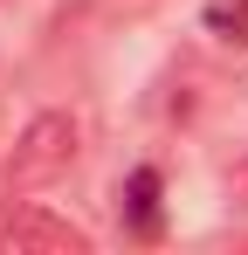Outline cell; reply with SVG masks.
Segmentation results:
<instances>
[{
	"label": "cell",
	"mask_w": 248,
	"mask_h": 255,
	"mask_svg": "<svg viewBox=\"0 0 248 255\" xmlns=\"http://www.w3.org/2000/svg\"><path fill=\"white\" fill-rule=\"evenodd\" d=\"M76 145H83V125L69 118V111H41V118L21 125V138H14L0 179H7L14 193H35V186H48V179H62V172L76 166Z\"/></svg>",
	"instance_id": "cell-1"
},
{
	"label": "cell",
	"mask_w": 248,
	"mask_h": 255,
	"mask_svg": "<svg viewBox=\"0 0 248 255\" xmlns=\"http://www.w3.org/2000/svg\"><path fill=\"white\" fill-rule=\"evenodd\" d=\"M83 249H90V235L55 221V214H41V207L0 214V255H83Z\"/></svg>",
	"instance_id": "cell-2"
},
{
	"label": "cell",
	"mask_w": 248,
	"mask_h": 255,
	"mask_svg": "<svg viewBox=\"0 0 248 255\" xmlns=\"http://www.w3.org/2000/svg\"><path fill=\"white\" fill-rule=\"evenodd\" d=\"M124 207H131V221H138V228H152V221H159V172H152V166H138V172H131Z\"/></svg>",
	"instance_id": "cell-3"
},
{
	"label": "cell",
	"mask_w": 248,
	"mask_h": 255,
	"mask_svg": "<svg viewBox=\"0 0 248 255\" xmlns=\"http://www.w3.org/2000/svg\"><path fill=\"white\" fill-rule=\"evenodd\" d=\"M207 28H214L221 42L248 48V0H207Z\"/></svg>",
	"instance_id": "cell-4"
}]
</instances>
